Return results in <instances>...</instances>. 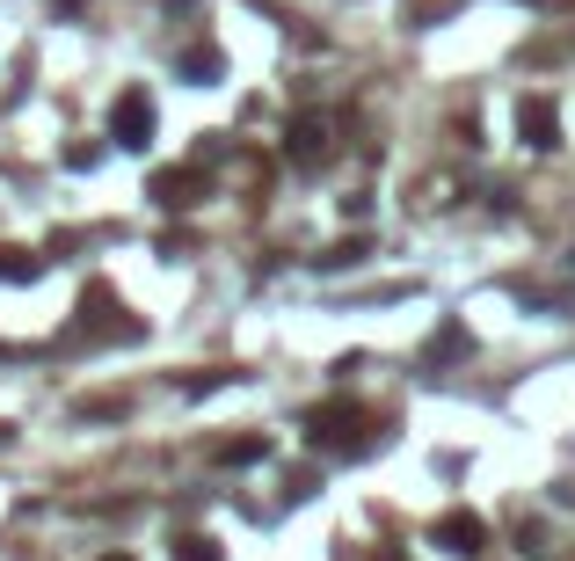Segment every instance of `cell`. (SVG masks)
<instances>
[{
  "label": "cell",
  "mask_w": 575,
  "mask_h": 561,
  "mask_svg": "<svg viewBox=\"0 0 575 561\" xmlns=\"http://www.w3.org/2000/svg\"><path fill=\"white\" fill-rule=\"evenodd\" d=\"M517 132H525V147H561V117H553V102L547 96H532V102H517Z\"/></svg>",
  "instance_id": "cell-3"
},
{
  "label": "cell",
  "mask_w": 575,
  "mask_h": 561,
  "mask_svg": "<svg viewBox=\"0 0 575 561\" xmlns=\"http://www.w3.org/2000/svg\"><path fill=\"white\" fill-rule=\"evenodd\" d=\"M379 561H401V554H379Z\"/></svg>",
  "instance_id": "cell-8"
},
{
  "label": "cell",
  "mask_w": 575,
  "mask_h": 561,
  "mask_svg": "<svg viewBox=\"0 0 575 561\" xmlns=\"http://www.w3.org/2000/svg\"><path fill=\"white\" fill-rule=\"evenodd\" d=\"M110 561H132V554H110Z\"/></svg>",
  "instance_id": "cell-9"
},
{
  "label": "cell",
  "mask_w": 575,
  "mask_h": 561,
  "mask_svg": "<svg viewBox=\"0 0 575 561\" xmlns=\"http://www.w3.org/2000/svg\"><path fill=\"white\" fill-rule=\"evenodd\" d=\"M291 153H299V161H321V153H328V124L321 117H299L291 124V139H285Z\"/></svg>",
  "instance_id": "cell-4"
},
{
  "label": "cell",
  "mask_w": 575,
  "mask_h": 561,
  "mask_svg": "<svg viewBox=\"0 0 575 561\" xmlns=\"http://www.w3.org/2000/svg\"><path fill=\"white\" fill-rule=\"evenodd\" d=\"M430 539H437V547H445V554L474 561L480 547H488V525H480L474 511H445V518H437V525H430Z\"/></svg>",
  "instance_id": "cell-1"
},
{
  "label": "cell",
  "mask_w": 575,
  "mask_h": 561,
  "mask_svg": "<svg viewBox=\"0 0 575 561\" xmlns=\"http://www.w3.org/2000/svg\"><path fill=\"white\" fill-rule=\"evenodd\" d=\"M175 561H218V547H212V539H183V547H175Z\"/></svg>",
  "instance_id": "cell-7"
},
{
  "label": "cell",
  "mask_w": 575,
  "mask_h": 561,
  "mask_svg": "<svg viewBox=\"0 0 575 561\" xmlns=\"http://www.w3.org/2000/svg\"><path fill=\"white\" fill-rule=\"evenodd\" d=\"M183 74H190V80H212L218 59H212V51H190V59H183Z\"/></svg>",
  "instance_id": "cell-6"
},
{
  "label": "cell",
  "mask_w": 575,
  "mask_h": 561,
  "mask_svg": "<svg viewBox=\"0 0 575 561\" xmlns=\"http://www.w3.org/2000/svg\"><path fill=\"white\" fill-rule=\"evenodd\" d=\"M110 132H117V147H132V153H146L153 147V102L132 88V96H117V117H110Z\"/></svg>",
  "instance_id": "cell-2"
},
{
  "label": "cell",
  "mask_w": 575,
  "mask_h": 561,
  "mask_svg": "<svg viewBox=\"0 0 575 561\" xmlns=\"http://www.w3.org/2000/svg\"><path fill=\"white\" fill-rule=\"evenodd\" d=\"M153 197L161 204H197V175H153Z\"/></svg>",
  "instance_id": "cell-5"
}]
</instances>
